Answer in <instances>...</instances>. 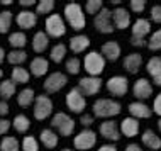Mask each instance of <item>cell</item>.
<instances>
[{"label":"cell","mask_w":161,"mask_h":151,"mask_svg":"<svg viewBox=\"0 0 161 151\" xmlns=\"http://www.w3.org/2000/svg\"><path fill=\"white\" fill-rule=\"evenodd\" d=\"M127 88H129V81L122 75H115L107 81V90L115 97H124L127 93Z\"/></svg>","instance_id":"cell-10"},{"label":"cell","mask_w":161,"mask_h":151,"mask_svg":"<svg viewBox=\"0 0 161 151\" xmlns=\"http://www.w3.org/2000/svg\"><path fill=\"white\" fill-rule=\"evenodd\" d=\"M47 46H49V37H47V34L42 32V31H37L32 37V49L36 51V53H42V51L47 49Z\"/></svg>","instance_id":"cell-24"},{"label":"cell","mask_w":161,"mask_h":151,"mask_svg":"<svg viewBox=\"0 0 161 151\" xmlns=\"http://www.w3.org/2000/svg\"><path fill=\"white\" fill-rule=\"evenodd\" d=\"M2 75H3V71H2V70H0V76H2Z\"/></svg>","instance_id":"cell-56"},{"label":"cell","mask_w":161,"mask_h":151,"mask_svg":"<svg viewBox=\"0 0 161 151\" xmlns=\"http://www.w3.org/2000/svg\"><path fill=\"white\" fill-rule=\"evenodd\" d=\"M151 20L156 24L161 22V5H154L151 8Z\"/></svg>","instance_id":"cell-43"},{"label":"cell","mask_w":161,"mask_h":151,"mask_svg":"<svg viewBox=\"0 0 161 151\" xmlns=\"http://www.w3.org/2000/svg\"><path fill=\"white\" fill-rule=\"evenodd\" d=\"M151 31V24L147 19H137L132 24V37H141L144 39V36H147Z\"/></svg>","instance_id":"cell-23"},{"label":"cell","mask_w":161,"mask_h":151,"mask_svg":"<svg viewBox=\"0 0 161 151\" xmlns=\"http://www.w3.org/2000/svg\"><path fill=\"white\" fill-rule=\"evenodd\" d=\"M3 59H5V49L0 48V64L3 63Z\"/></svg>","instance_id":"cell-52"},{"label":"cell","mask_w":161,"mask_h":151,"mask_svg":"<svg viewBox=\"0 0 161 151\" xmlns=\"http://www.w3.org/2000/svg\"><path fill=\"white\" fill-rule=\"evenodd\" d=\"M14 83H27L29 81V71L25 70L22 66H15L14 70H12V78H10Z\"/></svg>","instance_id":"cell-30"},{"label":"cell","mask_w":161,"mask_h":151,"mask_svg":"<svg viewBox=\"0 0 161 151\" xmlns=\"http://www.w3.org/2000/svg\"><path fill=\"white\" fill-rule=\"evenodd\" d=\"M12 126L15 127L17 132H25V131H29V127H31V122H29V117H27V115L19 114V115H15Z\"/></svg>","instance_id":"cell-31"},{"label":"cell","mask_w":161,"mask_h":151,"mask_svg":"<svg viewBox=\"0 0 161 151\" xmlns=\"http://www.w3.org/2000/svg\"><path fill=\"white\" fill-rule=\"evenodd\" d=\"M49 56H51V59H53L54 63H61L64 59V56H66V46H64L63 42L53 46V49L49 51Z\"/></svg>","instance_id":"cell-32"},{"label":"cell","mask_w":161,"mask_h":151,"mask_svg":"<svg viewBox=\"0 0 161 151\" xmlns=\"http://www.w3.org/2000/svg\"><path fill=\"white\" fill-rule=\"evenodd\" d=\"M64 19L69 24V27L75 29V31H81V29L86 25L85 22V14H83V8L80 7V3L71 2L64 5Z\"/></svg>","instance_id":"cell-1"},{"label":"cell","mask_w":161,"mask_h":151,"mask_svg":"<svg viewBox=\"0 0 161 151\" xmlns=\"http://www.w3.org/2000/svg\"><path fill=\"white\" fill-rule=\"evenodd\" d=\"M80 122H81V126H85V127H90L93 124V117L90 114H83L81 115V119H80Z\"/></svg>","instance_id":"cell-44"},{"label":"cell","mask_w":161,"mask_h":151,"mask_svg":"<svg viewBox=\"0 0 161 151\" xmlns=\"http://www.w3.org/2000/svg\"><path fill=\"white\" fill-rule=\"evenodd\" d=\"M112 24H114V27L124 31L130 25V14L124 7L115 8V10H112Z\"/></svg>","instance_id":"cell-13"},{"label":"cell","mask_w":161,"mask_h":151,"mask_svg":"<svg viewBox=\"0 0 161 151\" xmlns=\"http://www.w3.org/2000/svg\"><path fill=\"white\" fill-rule=\"evenodd\" d=\"M153 110H154V114H158L159 117H161V93H159V95H156V98H154Z\"/></svg>","instance_id":"cell-45"},{"label":"cell","mask_w":161,"mask_h":151,"mask_svg":"<svg viewBox=\"0 0 161 151\" xmlns=\"http://www.w3.org/2000/svg\"><path fill=\"white\" fill-rule=\"evenodd\" d=\"M103 8V3H102V0H88V2L85 3V10L88 12V14H98L100 10Z\"/></svg>","instance_id":"cell-40"},{"label":"cell","mask_w":161,"mask_h":151,"mask_svg":"<svg viewBox=\"0 0 161 151\" xmlns=\"http://www.w3.org/2000/svg\"><path fill=\"white\" fill-rule=\"evenodd\" d=\"M41 143L46 146V148H56L58 146V134L51 129H42L41 131Z\"/></svg>","instance_id":"cell-27"},{"label":"cell","mask_w":161,"mask_h":151,"mask_svg":"<svg viewBox=\"0 0 161 151\" xmlns=\"http://www.w3.org/2000/svg\"><path fill=\"white\" fill-rule=\"evenodd\" d=\"M10 24H12V14L8 10H3L0 14V34H5L10 29Z\"/></svg>","instance_id":"cell-37"},{"label":"cell","mask_w":161,"mask_h":151,"mask_svg":"<svg viewBox=\"0 0 161 151\" xmlns=\"http://www.w3.org/2000/svg\"><path fill=\"white\" fill-rule=\"evenodd\" d=\"M147 46H149L151 51H159L161 49V29H158L156 32L151 34V39L147 42Z\"/></svg>","instance_id":"cell-41"},{"label":"cell","mask_w":161,"mask_h":151,"mask_svg":"<svg viewBox=\"0 0 161 151\" xmlns=\"http://www.w3.org/2000/svg\"><path fill=\"white\" fill-rule=\"evenodd\" d=\"M142 144L147 146L149 149H154L158 151L161 148V137L156 136L151 129H146L144 132H142Z\"/></svg>","instance_id":"cell-25"},{"label":"cell","mask_w":161,"mask_h":151,"mask_svg":"<svg viewBox=\"0 0 161 151\" xmlns=\"http://www.w3.org/2000/svg\"><path fill=\"white\" fill-rule=\"evenodd\" d=\"M90 46V37L85 34H78V36L69 39V49L73 53H83V51Z\"/></svg>","instance_id":"cell-19"},{"label":"cell","mask_w":161,"mask_h":151,"mask_svg":"<svg viewBox=\"0 0 161 151\" xmlns=\"http://www.w3.org/2000/svg\"><path fill=\"white\" fill-rule=\"evenodd\" d=\"M95 29L102 34H110L114 31V24H112V10L110 8H102L97 15H95Z\"/></svg>","instance_id":"cell-8"},{"label":"cell","mask_w":161,"mask_h":151,"mask_svg":"<svg viewBox=\"0 0 161 151\" xmlns=\"http://www.w3.org/2000/svg\"><path fill=\"white\" fill-rule=\"evenodd\" d=\"M61 151H71V149H61Z\"/></svg>","instance_id":"cell-57"},{"label":"cell","mask_w":161,"mask_h":151,"mask_svg":"<svg viewBox=\"0 0 161 151\" xmlns=\"http://www.w3.org/2000/svg\"><path fill=\"white\" fill-rule=\"evenodd\" d=\"M98 131L105 139H110V141H119L120 139V131H119V126H117L115 120H105V122H102L98 127Z\"/></svg>","instance_id":"cell-14"},{"label":"cell","mask_w":161,"mask_h":151,"mask_svg":"<svg viewBox=\"0 0 161 151\" xmlns=\"http://www.w3.org/2000/svg\"><path fill=\"white\" fill-rule=\"evenodd\" d=\"M102 88V78L98 76H85L80 80V92H83L85 95H95Z\"/></svg>","instance_id":"cell-12"},{"label":"cell","mask_w":161,"mask_h":151,"mask_svg":"<svg viewBox=\"0 0 161 151\" xmlns=\"http://www.w3.org/2000/svg\"><path fill=\"white\" fill-rule=\"evenodd\" d=\"M93 114L97 117H114L120 114V103L112 98H98L93 103Z\"/></svg>","instance_id":"cell-2"},{"label":"cell","mask_w":161,"mask_h":151,"mask_svg":"<svg viewBox=\"0 0 161 151\" xmlns=\"http://www.w3.org/2000/svg\"><path fill=\"white\" fill-rule=\"evenodd\" d=\"M129 112L134 119H147L151 117V109L144 102H130L129 103Z\"/></svg>","instance_id":"cell-18"},{"label":"cell","mask_w":161,"mask_h":151,"mask_svg":"<svg viewBox=\"0 0 161 151\" xmlns=\"http://www.w3.org/2000/svg\"><path fill=\"white\" fill-rule=\"evenodd\" d=\"M83 66L86 73H88V76H98L103 71V68H105V59L97 51H90L83 59Z\"/></svg>","instance_id":"cell-3"},{"label":"cell","mask_w":161,"mask_h":151,"mask_svg":"<svg viewBox=\"0 0 161 151\" xmlns=\"http://www.w3.org/2000/svg\"><path fill=\"white\" fill-rule=\"evenodd\" d=\"M158 127H159V131H161V119L158 120Z\"/></svg>","instance_id":"cell-55"},{"label":"cell","mask_w":161,"mask_h":151,"mask_svg":"<svg viewBox=\"0 0 161 151\" xmlns=\"http://www.w3.org/2000/svg\"><path fill=\"white\" fill-rule=\"evenodd\" d=\"M46 34L47 37H63L66 34V24L59 14H51L46 19Z\"/></svg>","instance_id":"cell-4"},{"label":"cell","mask_w":161,"mask_h":151,"mask_svg":"<svg viewBox=\"0 0 161 151\" xmlns=\"http://www.w3.org/2000/svg\"><path fill=\"white\" fill-rule=\"evenodd\" d=\"M15 93V83L12 80H3L0 83V95H2V100L7 102V98L14 97Z\"/></svg>","instance_id":"cell-28"},{"label":"cell","mask_w":161,"mask_h":151,"mask_svg":"<svg viewBox=\"0 0 161 151\" xmlns=\"http://www.w3.org/2000/svg\"><path fill=\"white\" fill-rule=\"evenodd\" d=\"M8 42L14 49H22L25 44H27V37H25L24 32H12L8 36Z\"/></svg>","instance_id":"cell-29"},{"label":"cell","mask_w":161,"mask_h":151,"mask_svg":"<svg viewBox=\"0 0 161 151\" xmlns=\"http://www.w3.org/2000/svg\"><path fill=\"white\" fill-rule=\"evenodd\" d=\"M15 22L20 29H32L37 24V15L31 10H20L15 17Z\"/></svg>","instance_id":"cell-15"},{"label":"cell","mask_w":161,"mask_h":151,"mask_svg":"<svg viewBox=\"0 0 161 151\" xmlns=\"http://www.w3.org/2000/svg\"><path fill=\"white\" fill-rule=\"evenodd\" d=\"M51 126L58 129L61 136H69L75 131V120L69 117L68 114H64V112H58L51 119Z\"/></svg>","instance_id":"cell-5"},{"label":"cell","mask_w":161,"mask_h":151,"mask_svg":"<svg viewBox=\"0 0 161 151\" xmlns=\"http://www.w3.org/2000/svg\"><path fill=\"white\" fill-rule=\"evenodd\" d=\"M7 59L10 64H22L25 59H27V53L22 49H14L7 54Z\"/></svg>","instance_id":"cell-34"},{"label":"cell","mask_w":161,"mask_h":151,"mask_svg":"<svg viewBox=\"0 0 161 151\" xmlns=\"http://www.w3.org/2000/svg\"><path fill=\"white\" fill-rule=\"evenodd\" d=\"M47 70H49V63L42 56H37V58H34L31 61V73L34 76H44Z\"/></svg>","instance_id":"cell-21"},{"label":"cell","mask_w":161,"mask_h":151,"mask_svg":"<svg viewBox=\"0 0 161 151\" xmlns=\"http://www.w3.org/2000/svg\"><path fill=\"white\" fill-rule=\"evenodd\" d=\"M34 100H36V93H34V88H24L19 92L17 95V103L20 107H29L32 105Z\"/></svg>","instance_id":"cell-26"},{"label":"cell","mask_w":161,"mask_h":151,"mask_svg":"<svg viewBox=\"0 0 161 151\" xmlns=\"http://www.w3.org/2000/svg\"><path fill=\"white\" fill-rule=\"evenodd\" d=\"M98 151H117L115 146H112V144H103V146H100Z\"/></svg>","instance_id":"cell-49"},{"label":"cell","mask_w":161,"mask_h":151,"mask_svg":"<svg viewBox=\"0 0 161 151\" xmlns=\"http://www.w3.org/2000/svg\"><path fill=\"white\" fill-rule=\"evenodd\" d=\"M141 64H142V56L139 53L127 54L124 58V68L129 73H137L139 70H141Z\"/></svg>","instance_id":"cell-20"},{"label":"cell","mask_w":161,"mask_h":151,"mask_svg":"<svg viewBox=\"0 0 161 151\" xmlns=\"http://www.w3.org/2000/svg\"><path fill=\"white\" fill-rule=\"evenodd\" d=\"M95 143H97V134H95L92 129H83L78 136H75V141H73L75 148L81 149V151L90 149L92 146H95Z\"/></svg>","instance_id":"cell-11"},{"label":"cell","mask_w":161,"mask_h":151,"mask_svg":"<svg viewBox=\"0 0 161 151\" xmlns=\"http://www.w3.org/2000/svg\"><path fill=\"white\" fill-rule=\"evenodd\" d=\"M0 149L2 151H19L20 144L14 136H5L2 139V143H0Z\"/></svg>","instance_id":"cell-33"},{"label":"cell","mask_w":161,"mask_h":151,"mask_svg":"<svg viewBox=\"0 0 161 151\" xmlns=\"http://www.w3.org/2000/svg\"><path fill=\"white\" fill-rule=\"evenodd\" d=\"M100 54L103 56V59H108V61H115V59H119V56H120L119 42L107 41L105 44L102 46V49H100Z\"/></svg>","instance_id":"cell-17"},{"label":"cell","mask_w":161,"mask_h":151,"mask_svg":"<svg viewBox=\"0 0 161 151\" xmlns=\"http://www.w3.org/2000/svg\"><path fill=\"white\" fill-rule=\"evenodd\" d=\"M54 8V2L53 0H41V2L36 3V15H44V14H49L51 15V10Z\"/></svg>","instance_id":"cell-36"},{"label":"cell","mask_w":161,"mask_h":151,"mask_svg":"<svg viewBox=\"0 0 161 151\" xmlns=\"http://www.w3.org/2000/svg\"><path fill=\"white\" fill-rule=\"evenodd\" d=\"M8 129H10V122L7 119H0V136L5 134Z\"/></svg>","instance_id":"cell-46"},{"label":"cell","mask_w":161,"mask_h":151,"mask_svg":"<svg viewBox=\"0 0 161 151\" xmlns=\"http://www.w3.org/2000/svg\"><path fill=\"white\" fill-rule=\"evenodd\" d=\"M22 151H39V144L37 139L34 136H25L22 139Z\"/></svg>","instance_id":"cell-38"},{"label":"cell","mask_w":161,"mask_h":151,"mask_svg":"<svg viewBox=\"0 0 161 151\" xmlns=\"http://www.w3.org/2000/svg\"><path fill=\"white\" fill-rule=\"evenodd\" d=\"M80 64L81 61L78 58H69L66 63H64V68H66V71L69 75H78L80 73Z\"/></svg>","instance_id":"cell-39"},{"label":"cell","mask_w":161,"mask_h":151,"mask_svg":"<svg viewBox=\"0 0 161 151\" xmlns=\"http://www.w3.org/2000/svg\"><path fill=\"white\" fill-rule=\"evenodd\" d=\"M130 42H132V46H137V48L146 46V41L141 39V37H130Z\"/></svg>","instance_id":"cell-48"},{"label":"cell","mask_w":161,"mask_h":151,"mask_svg":"<svg viewBox=\"0 0 161 151\" xmlns=\"http://www.w3.org/2000/svg\"><path fill=\"white\" fill-rule=\"evenodd\" d=\"M120 132H122L125 137H134L139 132V122H137V119H134V117L124 119L122 124H120Z\"/></svg>","instance_id":"cell-22"},{"label":"cell","mask_w":161,"mask_h":151,"mask_svg":"<svg viewBox=\"0 0 161 151\" xmlns=\"http://www.w3.org/2000/svg\"><path fill=\"white\" fill-rule=\"evenodd\" d=\"M53 114V100L47 95H37L34 100V117L37 120H44Z\"/></svg>","instance_id":"cell-6"},{"label":"cell","mask_w":161,"mask_h":151,"mask_svg":"<svg viewBox=\"0 0 161 151\" xmlns=\"http://www.w3.org/2000/svg\"><path fill=\"white\" fill-rule=\"evenodd\" d=\"M2 5H12V0H3Z\"/></svg>","instance_id":"cell-54"},{"label":"cell","mask_w":161,"mask_h":151,"mask_svg":"<svg viewBox=\"0 0 161 151\" xmlns=\"http://www.w3.org/2000/svg\"><path fill=\"white\" fill-rule=\"evenodd\" d=\"M146 70H147V73H149L153 78L156 75H159V73H161V58H159V56H153V58L147 61Z\"/></svg>","instance_id":"cell-35"},{"label":"cell","mask_w":161,"mask_h":151,"mask_svg":"<svg viewBox=\"0 0 161 151\" xmlns=\"http://www.w3.org/2000/svg\"><path fill=\"white\" fill-rule=\"evenodd\" d=\"M132 93L136 95V98L139 100H144V98H149L151 93H153V87L146 78H139L132 87Z\"/></svg>","instance_id":"cell-16"},{"label":"cell","mask_w":161,"mask_h":151,"mask_svg":"<svg viewBox=\"0 0 161 151\" xmlns=\"http://www.w3.org/2000/svg\"><path fill=\"white\" fill-rule=\"evenodd\" d=\"M8 114V103L5 100H0V117Z\"/></svg>","instance_id":"cell-47"},{"label":"cell","mask_w":161,"mask_h":151,"mask_svg":"<svg viewBox=\"0 0 161 151\" xmlns=\"http://www.w3.org/2000/svg\"><path fill=\"white\" fill-rule=\"evenodd\" d=\"M146 8V2L144 0H130V10L136 12V14H141V12H144Z\"/></svg>","instance_id":"cell-42"},{"label":"cell","mask_w":161,"mask_h":151,"mask_svg":"<svg viewBox=\"0 0 161 151\" xmlns=\"http://www.w3.org/2000/svg\"><path fill=\"white\" fill-rule=\"evenodd\" d=\"M66 83H68L66 75L61 73V71H54V73H51V75L44 80L42 87H44V90L47 93H56V92H59V90H61Z\"/></svg>","instance_id":"cell-9"},{"label":"cell","mask_w":161,"mask_h":151,"mask_svg":"<svg viewBox=\"0 0 161 151\" xmlns=\"http://www.w3.org/2000/svg\"><path fill=\"white\" fill-rule=\"evenodd\" d=\"M154 83H156V85H159V87H161V73H159V75H156V76H154Z\"/></svg>","instance_id":"cell-53"},{"label":"cell","mask_w":161,"mask_h":151,"mask_svg":"<svg viewBox=\"0 0 161 151\" xmlns=\"http://www.w3.org/2000/svg\"><path fill=\"white\" fill-rule=\"evenodd\" d=\"M125 151H142V149H141V146H137V144H129L127 148H125Z\"/></svg>","instance_id":"cell-51"},{"label":"cell","mask_w":161,"mask_h":151,"mask_svg":"<svg viewBox=\"0 0 161 151\" xmlns=\"http://www.w3.org/2000/svg\"><path fill=\"white\" fill-rule=\"evenodd\" d=\"M64 102H66L68 109L71 112H75V114H81V112L85 110V107H86L85 97H83V93L80 92V88H71L69 90L66 98H64Z\"/></svg>","instance_id":"cell-7"},{"label":"cell","mask_w":161,"mask_h":151,"mask_svg":"<svg viewBox=\"0 0 161 151\" xmlns=\"http://www.w3.org/2000/svg\"><path fill=\"white\" fill-rule=\"evenodd\" d=\"M20 5L22 7H32V5H36V2H34V0H20Z\"/></svg>","instance_id":"cell-50"}]
</instances>
